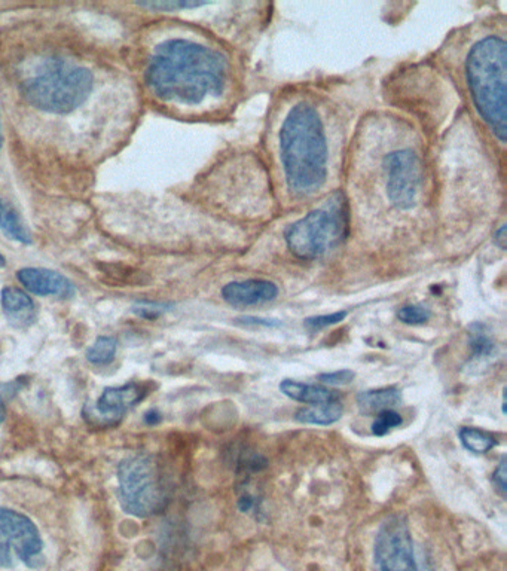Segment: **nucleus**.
Returning <instances> with one entry per match:
<instances>
[{
    "instance_id": "obj_1",
    "label": "nucleus",
    "mask_w": 507,
    "mask_h": 571,
    "mask_svg": "<svg viewBox=\"0 0 507 571\" xmlns=\"http://www.w3.org/2000/svg\"><path fill=\"white\" fill-rule=\"evenodd\" d=\"M146 84L163 102L198 106L224 94L229 64L219 51L189 39H169L155 47Z\"/></svg>"
},
{
    "instance_id": "obj_2",
    "label": "nucleus",
    "mask_w": 507,
    "mask_h": 571,
    "mask_svg": "<svg viewBox=\"0 0 507 571\" xmlns=\"http://www.w3.org/2000/svg\"><path fill=\"white\" fill-rule=\"evenodd\" d=\"M287 188L308 197L325 185L328 177V137L319 112L310 103H298L284 119L279 136Z\"/></svg>"
},
{
    "instance_id": "obj_3",
    "label": "nucleus",
    "mask_w": 507,
    "mask_h": 571,
    "mask_svg": "<svg viewBox=\"0 0 507 571\" xmlns=\"http://www.w3.org/2000/svg\"><path fill=\"white\" fill-rule=\"evenodd\" d=\"M507 45L502 36L476 42L466 60V81L476 112L500 143L506 142Z\"/></svg>"
},
{
    "instance_id": "obj_4",
    "label": "nucleus",
    "mask_w": 507,
    "mask_h": 571,
    "mask_svg": "<svg viewBox=\"0 0 507 571\" xmlns=\"http://www.w3.org/2000/svg\"><path fill=\"white\" fill-rule=\"evenodd\" d=\"M93 88L90 69L50 58L24 82V96L39 111L67 115L87 102Z\"/></svg>"
},
{
    "instance_id": "obj_5",
    "label": "nucleus",
    "mask_w": 507,
    "mask_h": 571,
    "mask_svg": "<svg viewBox=\"0 0 507 571\" xmlns=\"http://www.w3.org/2000/svg\"><path fill=\"white\" fill-rule=\"evenodd\" d=\"M350 229L347 200L334 194L319 209L289 225L284 231L287 249L301 261H316L347 238Z\"/></svg>"
},
{
    "instance_id": "obj_6",
    "label": "nucleus",
    "mask_w": 507,
    "mask_h": 571,
    "mask_svg": "<svg viewBox=\"0 0 507 571\" xmlns=\"http://www.w3.org/2000/svg\"><path fill=\"white\" fill-rule=\"evenodd\" d=\"M119 503L125 514L148 518L167 503V488L154 457L134 454L118 466Z\"/></svg>"
},
{
    "instance_id": "obj_7",
    "label": "nucleus",
    "mask_w": 507,
    "mask_h": 571,
    "mask_svg": "<svg viewBox=\"0 0 507 571\" xmlns=\"http://www.w3.org/2000/svg\"><path fill=\"white\" fill-rule=\"evenodd\" d=\"M21 561L29 569L45 564L44 540L29 516L0 508V567L11 569Z\"/></svg>"
},
{
    "instance_id": "obj_8",
    "label": "nucleus",
    "mask_w": 507,
    "mask_h": 571,
    "mask_svg": "<svg viewBox=\"0 0 507 571\" xmlns=\"http://www.w3.org/2000/svg\"><path fill=\"white\" fill-rule=\"evenodd\" d=\"M374 571H433L418 558L405 516L392 515L381 524L375 539Z\"/></svg>"
},
{
    "instance_id": "obj_9",
    "label": "nucleus",
    "mask_w": 507,
    "mask_h": 571,
    "mask_svg": "<svg viewBox=\"0 0 507 571\" xmlns=\"http://www.w3.org/2000/svg\"><path fill=\"white\" fill-rule=\"evenodd\" d=\"M386 189L397 209L408 210L417 201L423 180L421 160L412 149H397L384 160Z\"/></svg>"
},
{
    "instance_id": "obj_10",
    "label": "nucleus",
    "mask_w": 507,
    "mask_h": 571,
    "mask_svg": "<svg viewBox=\"0 0 507 571\" xmlns=\"http://www.w3.org/2000/svg\"><path fill=\"white\" fill-rule=\"evenodd\" d=\"M146 384L128 383L121 387H108L93 406H85L84 418L94 427H115L124 420L134 406L146 399Z\"/></svg>"
},
{
    "instance_id": "obj_11",
    "label": "nucleus",
    "mask_w": 507,
    "mask_h": 571,
    "mask_svg": "<svg viewBox=\"0 0 507 571\" xmlns=\"http://www.w3.org/2000/svg\"><path fill=\"white\" fill-rule=\"evenodd\" d=\"M17 279L33 295L56 296L60 299H72L76 295L75 285L66 276L48 268H21Z\"/></svg>"
},
{
    "instance_id": "obj_12",
    "label": "nucleus",
    "mask_w": 507,
    "mask_h": 571,
    "mask_svg": "<svg viewBox=\"0 0 507 571\" xmlns=\"http://www.w3.org/2000/svg\"><path fill=\"white\" fill-rule=\"evenodd\" d=\"M279 295V287L270 280L250 279L231 282L222 289V299L232 307L267 304Z\"/></svg>"
},
{
    "instance_id": "obj_13",
    "label": "nucleus",
    "mask_w": 507,
    "mask_h": 571,
    "mask_svg": "<svg viewBox=\"0 0 507 571\" xmlns=\"http://www.w3.org/2000/svg\"><path fill=\"white\" fill-rule=\"evenodd\" d=\"M3 314L15 328H29L36 322L33 299L18 287L6 286L0 292Z\"/></svg>"
},
{
    "instance_id": "obj_14",
    "label": "nucleus",
    "mask_w": 507,
    "mask_h": 571,
    "mask_svg": "<svg viewBox=\"0 0 507 571\" xmlns=\"http://www.w3.org/2000/svg\"><path fill=\"white\" fill-rule=\"evenodd\" d=\"M280 392L289 399L296 402L308 403V405H328V403L338 402L339 395L334 390L326 389L317 384L298 383L293 380H283L280 383Z\"/></svg>"
},
{
    "instance_id": "obj_15",
    "label": "nucleus",
    "mask_w": 507,
    "mask_h": 571,
    "mask_svg": "<svg viewBox=\"0 0 507 571\" xmlns=\"http://www.w3.org/2000/svg\"><path fill=\"white\" fill-rule=\"evenodd\" d=\"M402 400L399 390L395 387H387V389L368 390L357 396V405L363 414H375V412L387 411L399 405Z\"/></svg>"
},
{
    "instance_id": "obj_16",
    "label": "nucleus",
    "mask_w": 507,
    "mask_h": 571,
    "mask_svg": "<svg viewBox=\"0 0 507 571\" xmlns=\"http://www.w3.org/2000/svg\"><path fill=\"white\" fill-rule=\"evenodd\" d=\"M0 229L6 237L21 244H30L33 241L29 228L24 224L17 210L0 198Z\"/></svg>"
},
{
    "instance_id": "obj_17",
    "label": "nucleus",
    "mask_w": 507,
    "mask_h": 571,
    "mask_svg": "<svg viewBox=\"0 0 507 571\" xmlns=\"http://www.w3.org/2000/svg\"><path fill=\"white\" fill-rule=\"evenodd\" d=\"M341 402L328 403V405L310 406L299 409L295 414V420L302 424H316V426H331L337 423L342 415Z\"/></svg>"
},
{
    "instance_id": "obj_18",
    "label": "nucleus",
    "mask_w": 507,
    "mask_h": 571,
    "mask_svg": "<svg viewBox=\"0 0 507 571\" xmlns=\"http://www.w3.org/2000/svg\"><path fill=\"white\" fill-rule=\"evenodd\" d=\"M458 436H460L461 444L470 453L487 454L497 445V439L491 433L475 429V427H461Z\"/></svg>"
},
{
    "instance_id": "obj_19",
    "label": "nucleus",
    "mask_w": 507,
    "mask_h": 571,
    "mask_svg": "<svg viewBox=\"0 0 507 571\" xmlns=\"http://www.w3.org/2000/svg\"><path fill=\"white\" fill-rule=\"evenodd\" d=\"M116 351H118V341L113 337H99L94 344L87 350L88 362L91 365L106 366L115 359Z\"/></svg>"
},
{
    "instance_id": "obj_20",
    "label": "nucleus",
    "mask_w": 507,
    "mask_h": 571,
    "mask_svg": "<svg viewBox=\"0 0 507 571\" xmlns=\"http://www.w3.org/2000/svg\"><path fill=\"white\" fill-rule=\"evenodd\" d=\"M470 351L473 359H485L494 353V343L485 332L484 326L475 323L470 329Z\"/></svg>"
},
{
    "instance_id": "obj_21",
    "label": "nucleus",
    "mask_w": 507,
    "mask_h": 571,
    "mask_svg": "<svg viewBox=\"0 0 507 571\" xmlns=\"http://www.w3.org/2000/svg\"><path fill=\"white\" fill-rule=\"evenodd\" d=\"M140 8L149 9V11L174 12L182 11V9L200 8L207 5L206 2H194V0H145V2H136Z\"/></svg>"
},
{
    "instance_id": "obj_22",
    "label": "nucleus",
    "mask_w": 507,
    "mask_h": 571,
    "mask_svg": "<svg viewBox=\"0 0 507 571\" xmlns=\"http://www.w3.org/2000/svg\"><path fill=\"white\" fill-rule=\"evenodd\" d=\"M171 307L173 304H169V302L136 301L131 307V311L140 319L155 320L169 313Z\"/></svg>"
},
{
    "instance_id": "obj_23",
    "label": "nucleus",
    "mask_w": 507,
    "mask_h": 571,
    "mask_svg": "<svg viewBox=\"0 0 507 571\" xmlns=\"http://www.w3.org/2000/svg\"><path fill=\"white\" fill-rule=\"evenodd\" d=\"M430 317L432 313L423 305H405L397 311V319L405 325H424Z\"/></svg>"
},
{
    "instance_id": "obj_24",
    "label": "nucleus",
    "mask_w": 507,
    "mask_h": 571,
    "mask_svg": "<svg viewBox=\"0 0 507 571\" xmlns=\"http://www.w3.org/2000/svg\"><path fill=\"white\" fill-rule=\"evenodd\" d=\"M402 415L397 414L393 409L380 412L372 423V433L375 436H386L390 430L399 427L402 424Z\"/></svg>"
},
{
    "instance_id": "obj_25",
    "label": "nucleus",
    "mask_w": 507,
    "mask_h": 571,
    "mask_svg": "<svg viewBox=\"0 0 507 571\" xmlns=\"http://www.w3.org/2000/svg\"><path fill=\"white\" fill-rule=\"evenodd\" d=\"M345 317H347V311H337V313L310 317V319L305 320L304 325L308 331H322V329L329 328V326L338 325Z\"/></svg>"
},
{
    "instance_id": "obj_26",
    "label": "nucleus",
    "mask_w": 507,
    "mask_h": 571,
    "mask_svg": "<svg viewBox=\"0 0 507 571\" xmlns=\"http://www.w3.org/2000/svg\"><path fill=\"white\" fill-rule=\"evenodd\" d=\"M356 378V374L350 369H341V371L328 372V374L319 375V380L326 386H347Z\"/></svg>"
},
{
    "instance_id": "obj_27",
    "label": "nucleus",
    "mask_w": 507,
    "mask_h": 571,
    "mask_svg": "<svg viewBox=\"0 0 507 571\" xmlns=\"http://www.w3.org/2000/svg\"><path fill=\"white\" fill-rule=\"evenodd\" d=\"M494 484H496L497 490L505 496L507 491V461L506 457H502L499 466L494 470Z\"/></svg>"
},
{
    "instance_id": "obj_28",
    "label": "nucleus",
    "mask_w": 507,
    "mask_h": 571,
    "mask_svg": "<svg viewBox=\"0 0 507 571\" xmlns=\"http://www.w3.org/2000/svg\"><path fill=\"white\" fill-rule=\"evenodd\" d=\"M15 386H17V383H8V384H3V386H0V424H2L6 418V405H5L6 396L15 395V392H17V390L20 389V386L18 387Z\"/></svg>"
},
{
    "instance_id": "obj_29",
    "label": "nucleus",
    "mask_w": 507,
    "mask_h": 571,
    "mask_svg": "<svg viewBox=\"0 0 507 571\" xmlns=\"http://www.w3.org/2000/svg\"><path fill=\"white\" fill-rule=\"evenodd\" d=\"M238 323L244 326H264V328H279L282 323L277 320L259 319V317H241L237 320Z\"/></svg>"
},
{
    "instance_id": "obj_30",
    "label": "nucleus",
    "mask_w": 507,
    "mask_h": 571,
    "mask_svg": "<svg viewBox=\"0 0 507 571\" xmlns=\"http://www.w3.org/2000/svg\"><path fill=\"white\" fill-rule=\"evenodd\" d=\"M161 421V414L157 411V409H151V411L146 412L145 414V423L149 424V426H155V424L160 423Z\"/></svg>"
},
{
    "instance_id": "obj_31",
    "label": "nucleus",
    "mask_w": 507,
    "mask_h": 571,
    "mask_svg": "<svg viewBox=\"0 0 507 571\" xmlns=\"http://www.w3.org/2000/svg\"><path fill=\"white\" fill-rule=\"evenodd\" d=\"M253 506H255V502H253L252 497H243V499L238 502V508H240L241 512H249L252 511Z\"/></svg>"
},
{
    "instance_id": "obj_32",
    "label": "nucleus",
    "mask_w": 507,
    "mask_h": 571,
    "mask_svg": "<svg viewBox=\"0 0 507 571\" xmlns=\"http://www.w3.org/2000/svg\"><path fill=\"white\" fill-rule=\"evenodd\" d=\"M505 232H506L505 225H502L499 231L496 232V241L497 243H499V246L502 247V249H505V243H506Z\"/></svg>"
},
{
    "instance_id": "obj_33",
    "label": "nucleus",
    "mask_w": 507,
    "mask_h": 571,
    "mask_svg": "<svg viewBox=\"0 0 507 571\" xmlns=\"http://www.w3.org/2000/svg\"><path fill=\"white\" fill-rule=\"evenodd\" d=\"M5 265H6L5 256H3L2 253H0V268L5 267Z\"/></svg>"
},
{
    "instance_id": "obj_34",
    "label": "nucleus",
    "mask_w": 507,
    "mask_h": 571,
    "mask_svg": "<svg viewBox=\"0 0 507 571\" xmlns=\"http://www.w3.org/2000/svg\"><path fill=\"white\" fill-rule=\"evenodd\" d=\"M0 148H2V137H0Z\"/></svg>"
}]
</instances>
